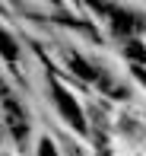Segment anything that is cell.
I'll return each mask as SVG.
<instances>
[{"label": "cell", "instance_id": "1", "mask_svg": "<svg viewBox=\"0 0 146 156\" xmlns=\"http://www.w3.org/2000/svg\"><path fill=\"white\" fill-rule=\"evenodd\" d=\"M3 118H6V127H10V134L19 140V144H25V137H29V118L22 115L19 102H16L10 93L3 96Z\"/></svg>", "mask_w": 146, "mask_h": 156}, {"label": "cell", "instance_id": "2", "mask_svg": "<svg viewBox=\"0 0 146 156\" xmlns=\"http://www.w3.org/2000/svg\"><path fill=\"white\" fill-rule=\"evenodd\" d=\"M51 93H54V102H57L60 115H64L67 121L76 127V131H83V127H86V121H83V112H80V105L73 102V96L67 93V89L60 86V83H54V86H51Z\"/></svg>", "mask_w": 146, "mask_h": 156}, {"label": "cell", "instance_id": "3", "mask_svg": "<svg viewBox=\"0 0 146 156\" xmlns=\"http://www.w3.org/2000/svg\"><path fill=\"white\" fill-rule=\"evenodd\" d=\"M95 10H105V13H111V26H114V32L117 35H134L137 29H140V19L134 16V13H127V10H117V6H111V3H95Z\"/></svg>", "mask_w": 146, "mask_h": 156}, {"label": "cell", "instance_id": "4", "mask_svg": "<svg viewBox=\"0 0 146 156\" xmlns=\"http://www.w3.org/2000/svg\"><path fill=\"white\" fill-rule=\"evenodd\" d=\"M38 156H57V153H54V144H51V140H41V147H38Z\"/></svg>", "mask_w": 146, "mask_h": 156}, {"label": "cell", "instance_id": "5", "mask_svg": "<svg viewBox=\"0 0 146 156\" xmlns=\"http://www.w3.org/2000/svg\"><path fill=\"white\" fill-rule=\"evenodd\" d=\"M3 51H6V58H10V61L16 58V48H13V41H10V38H3Z\"/></svg>", "mask_w": 146, "mask_h": 156}]
</instances>
